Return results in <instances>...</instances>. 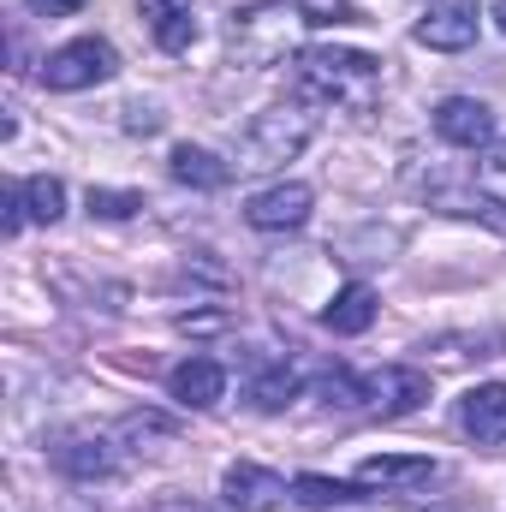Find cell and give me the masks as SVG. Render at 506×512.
Segmentation results:
<instances>
[{
	"instance_id": "cell-1",
	"label": "cell",
	"mask_w": 506,
	"mask_h": 512,
	"mask_svg": "<svg viewBox=\"0 0 506 512\" xmlns=\"http://www.w3.org/2000/svg\"><path fill=\"white\" fill-rule=\"evenodd\" d=\"M381 84H387V72H381L376 54H364V48H304L292 60V96L310 102L316 114L322 108L370 114L381 102Z\"/></svg>"
},
{
	"instance_id": "cell-2",
	"label": "cell",
	"mask_w": 506,
	"mask_h": 512,
	"mask_svg": "<svg viewBox=\"0 0 506 512\" xmlns=\"http://www.w3.org/2000/svg\"><path fill=\"white\" fill-rule=\"evenodd\" d=\"M304 30H310L304 0H251V6L227 12V54L245 72H268V66L304 54Z\"/></svg>"
},
{
	"instance_id": "cell-3",
	"label": "cell",
	"mask_w": 506,
	"mask_h": 512,
	"mask_svg": "<svg viewBox=\"0 0 506 512\" xmlns=\"http://www.w3.org/2000/svg\"><path fill=\"white\" fill-rule=\"evenodd\" d=\"M316 108L310 102H274V108H262L251 126L239 131V143H233V167L239 173H274V167H286V161H298L304 149H310V137H316Z\"/></svg>"
},
{
	"instance_id": "cell-4",
	"label": "cell",
	"mask_w": 506,
	"mask_h": 512,
	"mask_svg": "<svg viewBox=\"0 0 506 512\" xmlns=\"http://www.w3.org/2000/svg\"><path fill=\"white\" fill-rule=\"evenodd\" d=\"M120 72V48L108 36H72L60 42L48 60H42V84L60 90V96H78V90H96Z\"/></svg>"
},
{
	"instance_id": "cell-5",
	"label": "cell",
	"mask_w": 506,
	"mask_h": 512,
	"mask_svg": "<svg viewBox=\"0 0 506 512\" xmlns=\"http://www.w3.org/2000/svg\"><path fill=\"white\" fill-rule=\"evenodd\" d=\"M48 459H54V471H66L72 483H102V477L120 471V447H114V435H108V429H90V423L60 429V435L48 441Z\"/></svg>"
},
{
	"instance_id": "cell-6",
	"label": "cell",
	"mask_w": 506,
	"mask_h": 512,
	"mask_svg": "<svg viewBox=\"0 0 506 512\" xmlns=\"http://www.w3.org/2000/svg\"><path fill=\"white\" fill-rule=\"evenodd\" d=\"M477 30H483L477 0H429L423 18L411 24V36H417L423 48H435V54H465V48L477 42Z\"/></svg>"
},
{
	"instance_id": "cell-7",
	"label": "cell",
	"mask_w": 506,
	"mask_h": 512,
	"mask_svg": "<svg viewBox=\"0 0 506 512\" xmlns=\"http://www.w3.org/2000/svg\"><path fill=\"white\" fill-rule=\"evenodd\" d=\"M310 209H316V191L298 185V179H280V185L256 191L251 203H245V221H251L256 233H298L310 221Z\"/></svg>"
},
{
	"instance_id": "cell-8",
	"label": "cell",
	"mask_w": 506,
	"mask_h": 512,
	"mask_svg": "<svg viewBox=\"0 0 506 512\" xmlns=\"http://www.w3.org/2000/svg\"><path fill=\"white\" fill-rule=\"evenodd\" d=\"M423 399H429V376H423V370H411V364H381L376 376H364V411H381V417H411Z\"/></svg>"
},
{
	"instance_id": "cell-9",
	"label": "cell",
	"mask_w": 506,
	"mask_h": 512,
	"mask_svg": "<svg viewBox=\"0 0 506 512\" xmlns=\"http://www.w3.org/2000/svg\"><path fill=\"white\" fill-rule=\"evenodd\" d=\"M435 137L441 143H453V149H489L495 143V108L489 102H477V96H447L441 108H435Z\"/></svg>"
},
{
	"instance_id": "cell-10",
	"label": "cell",
	"mask_w": 506,
	"mask_h": 512,
	"mask_svg": "<svg viewBox=\"0 0 506 512\" xmlns=\"http://www.w3.org/2000/svg\"><path fill=\"white\" fill-rule=\"evenodd\" d=\"M221 495H227V507H233V512H274V507H286V501H292L286 477H274L268 465H251V459L227 465Z\"/></svg>"
},
{
	"instance_id": "cell-11",
	"label": "cell",
	"mask_w": 506,
	"mask_h": 512,
	"mask_svg": "<svg viewBox=\"0 0 506 512\" xmlns=\"http://www.w3.org/2000/svg\"><path fill=\"white\" fill-rule=\"evenodd\" d=\"M435 477V459H423V453H376V459H364L358 465V489H381V495H399V489H423Z\"/></svg>"
},
{
	"instance_id": "cell-12",
	"label": "cell",
	"mask_w": 506,
	"mask_h": 512,
	"mask_svg": "<svg viewBox=\"0 0 506 512\" xmlns=\"http://www.w3.org/2000/svg\"><path fill=\"white\" fill-rule=\"evenodd\" d=\"M459 429L477 447H501L506 441V382H483L459 399Z\"/></svg>"
},
{
	"instance_id": "cell-13",
	"label": "cell",
	"mask_w": 506,
	"mask_h": 512,
	"mask_svg": "<svg viewBox=\"0 0 506 512\" xmlns=\"http://www.w3.org/2000/svg\"><path fill=\"white\" fill-rule=\"evenodd\" d=\"M221 393H227V370L215 358H185L167 370V399H179L185 411H209L221 405Z\"/></svg>"
},
{
	"instance_id": "cell-14",
	"label": "cell",
	"mask_w": 506,
	"mask_h": 512,
	"mask_svg": "<svg viewBox=\"0 0 506 512\" xmlns=\"http://www.w3.org/2000/svg\"><path fill=\"white\" fill-rule=\"evenodd\" d=\"M137 6L161 54H185L197 42V0H137Z\"/></svg>"
},
{
	"instance_id": "cell-15",
	"label": "cell",
	"mask_w": 506,
	"mask_h": 512,
	"mask_svg": "<svg viewBox=\"0 0 506 512\" xmlns=\"http://www.w3.org/2000/svg\"><path fill=\"white\" fill-rule=\"evenodd\" d=\"M167 173H173L179 185H197V191H221V185L233 179V161H221V155H209V149H197V143H179V149L167 155Z\"/></svg>"
},
{
	"instance_id": "cell-16",
	"label": "cell",
	"mask_w": 506,
	"mask_h": 512,
	"mask_svg": "<svg viewBox=\"0 0 506 512\" xmlns=\"http://www.w3.org/2000/svg\"><path fill=\"white\" fill-rule=\"evenodd\" d=\"M322 322H328L334 334H364V328L376 322V292H370L364 280L340 286V292H334V304L322 310Z\"/></svg>"
},
{
	"instance_id": "cell-17",
	"label": "cell",
	"mask_w": 506,
	"mask_h": 512,
	"mask_svg": "<svg viewBox=\"0 0 506 512\" xmlns=\"http://www.w3.org/2000/svg\"><path fill=\"white\" fill-rule=\"evenodd\" d=\"M292 501H304V507H346V501H364V489L358 483H340V477L304 471V477H292Z\"/></svg>"
},
{
	"instance_id": "cell-18",
	"label": "cell",
	"mask_w": 506,
	"mask_h": 512,
	"mask_svg": "<svg viewBox=\"0 0 506 512\" xmlns=\"http://www.w3.org/2000/svg\"><path fill=\"white\" fill-rule=\"evenodd\" d=\"M24 215H30V221H42V227H54V221L66 215V185H60L54 173L24 179Z\"/></svg>"
},
{
	"instance_id": "cell-19",
	"label": "cell",
	"mask_w": 506,
	"mask_h": 512,
	"mask_svg": "<svg viewBox=\"0 0 506 512\" xmlns=\"http://www.w3.org/2000/svg\"><path fill=\"white\" fill-rule=\"evenodd\" d=\"M298 370H292V364H274V370H262V376H256L251 382V405L256 411H286V405H292V399H298Z\"/></svg>"
},
{
	"instance_id": "cell-20",
	"label": "cell",
	"mask_w": 506,
	"mask_h": 512,
	"mask_svg": "<svg viewBox=\"0 0 506 512\" xmlns=\"http://www.w3.org/2000/svg\"><path fill=\"white\" fill-rule=\"evenodd\" d=\"M477 197L506 203V137H495V143L477 155Z\"/></svg>"
},
{
	"instance_id": "cell-21",
	"label": "cell",
	"mask_w": 506,
	"mask_h": 512,
	"mask_svg": "<svg viewBox=\"0 0 506 512\" xmlns=\"http://www.w3.org/2000/svg\"><path fill=\"white\" fill-rule=\"evenodd\" d=\"M143 209V191H108V185H90V215L96 221H131Z\"/></svg>"
},
{
	"instance_id": "cell-22",
	"label": "cell",
	"mask_w": 506,
	"mask_h": 512,
	"mask_svg": "<svg viewBox=\"0 0 506 512\" xmlns=\"http://www.w3.org/2000/svg\"><path fill=\"white\" fill-rule=\"evenodd\" d=\"M322 399L340 405V411H364V376H352L346 364H334V370L322 376Z\"/></svg>"
},
{
	"instance_id": "cell-23",
	"label": "cell",
	"mask_w": 506,
	"mask_h": 512,
	"mask_svg": "<svg viewBox=\"0 0 506 512\" xmlns=\"http://www.w3.org/2000/svg\"><path fill=\"white\" fill-rule=\"evenodd\" d=\"M120 114H126L120 126H126V131H143V137H155V131L167 126V114H161V102H143V96H137V102H126Z\"/></svg>"
},
{
	"instance_id": "cell-24",
	"label": "cell",
	"mask_w": 506,
	"mask_h": 512,
	"mask_svg": "<svg viewBox=\"0 0 506 512\" xmlns=\"http://www.w3.org/2000/svg\"><path fill=\"white\" fill-rule=\"evenodd\" d=\"M304 12H310V24H364V12L346 0H304Z\"/></svg>"
},
{
	"instance_id": "cell-25",
	"label": "cell",
	"mask_w": 506,
	"mask_h": 512,
	"mask_svg": "<svg viewBox=\"0 0 506 512\" xmlns=\"http://www.w3.org/2000/svg\"><path fill=\"white\" fill-rule=\"evenodd\" d=\"M221 328H233V316H227V310H197V316H179V334H221Z\"/></svg>"
},
{
	"instance_id": "cell-26",
	"label": "cell",
	"mask_w": 506,
	"mask_h": 512,
	"mask_svg": "<svg viewBox=\"0 0 506 512\" xmlns=\"http://www.w3.org/2000/svg\"><path fill=\"white\" fill-rule=\"evenodd\" d=\"M0 209H6V215H0V233H6V239H12V233H18V227H24V221H30V215H24V185H12V191H6V197H0Z\"/></svg>"
},
{
	"instance_id": "cell-27",
	"label": "cell",
	"mask_w": 506,
	"mask_h": 512,
	"mask_svg": "<svg viewBox=\"0 0 506 512\" xmlns=\"http://www.w3.org/2000/svg\"><path fill=\"white\" fill-rule=\"evenodd\" d=\"M24 6H30L36 18H78L90 0H24Z\"/></svg>"
},
{
	"instance_id": "cell-28",
	"label": "cell",
	"mask_w": 506,
	"mask_h": 512,
	"mask_svg": "<svg viewBox=\"0 0 506 512\" xmlns=\"http://www.w3.org/2000/svg\"><path fill=\"white\" fill-rule=\"evenodd\" d=\"M155 512H221V507H209V501H191V495H167V501H155ZM233 512V507H227Z\"/></svg>"
},
{
	"instance_id": "cell-29",
	"label": "cell",
	"mask_w": 506,
	"mask_h": 512,
	"mask_svg": "<svg viewBox=\"0 0 506 512\" xmlns=\"http://www.w3.org/2000/svg\"><path fill=\"white\" fill-rule=\"evenodd\" d=\"M495 24L506 30V0H495Z\"/></svg>"
},
{
	"instance_id": "cell-30",
	"label": "cell",
	"mask_w": 506,
	"mask_h": 512,
	"mask_svg": "<svg viewBox=\"0 0 506 512\" xmlns=\"http://www.w3.org/2000/svg\"><path fill=\"white\" fill-rule=\"evenodd\" d=\"M429 512H459V507H429Z\"/></svg>"
}]
</instances>
